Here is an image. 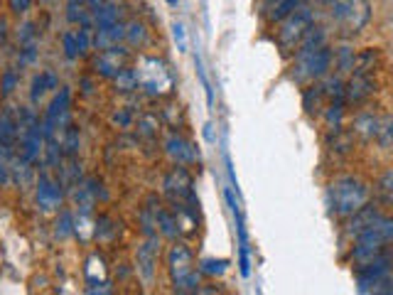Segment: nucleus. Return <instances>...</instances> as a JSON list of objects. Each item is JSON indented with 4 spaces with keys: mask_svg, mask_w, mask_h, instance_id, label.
Segmentation results:
<instances>
[{
    "mask_svg": "<svg viewBox=\"0 0 393 295\" xmlns=\"http://www.w3.org/2000/svg\"><path fill=\"white\" fill-rule=\"evenodd\" d=\"M369 185H366L361 177L354 175H344L337 177L327 187V205H330L332 214L342 216V219H349L354 212H359L361 207L369 202Z\"/></svg>",
    "mask_w": 393,
    "mask_h": 295,
    "instance_id": "obj_1",
    "label": "nucleus"
},
{
    "mask_svg": "<svg viewBox=\"0 0 393 295\" xmlns=\"http://www.w3.org/2000/svg\"><path fill=\"white\" fill-rule=\"evenodd\" d=\"M168 271L177 293H196L199 290V276L194 271V256L187 246L174 244L168 251Z\"/></svg>",
    "mask_w": 393,
    "mask_h": 295,
    "instance_id": "obj_2",
    "label": "nucleus"
},
{
    "mask_svg": "<svg viewBox=\"0 0 393 295\" xmlns=\"http://www.w3.org/2000/svg\"><path fill=\"white\" fill-rule=\"evenodd\" d=\"M332 69V50L327 45L317 47V50L308 52H295V62H292V79L298 84H308V81L325 79Z\"/></svg>",
    "mask_w": 393,
    "mask_h": 295,
    "instance_id": "obj_3",
    "label": "nucleus"
},
{
    "mask_svg": "<svg viewBox=\"0 0 393 295\" xmlns=\"http://www.w3.org/2000/svg\"><path fill=\"white\" fill-rule=\"evenodd\" d=\"M17 158L32 165L39 158V153L45 150V128L42 121L32 114V111H20V123H17Z\"/></svg>",
    "mask_w": 393,
    "mask_h": 295,
    "instance_id": "obj_4",
    "label": "nucleus"
},
{
    "mask_svg": "<svg viewBox=\"0 0 393 295\" xmlns=\"http://www.w3.org/2000/svg\"><path fill=\"white\" fill-rule=\"evenodd\" d=\"M135 77H138V86L150 96H163V94L172 91L174 86L170 69L165 67L163 59L157 57H143L138 62V69H135Z\"/></svg>",
    "mask_w": 393,
    "mask_h": 295,
    "instance_id": "obj_5",
    "label": "nucleus"
},
{
    "mask_svg": "<svg viewBox=\"0 0 393 295\" xmlns=\"http://www.w3.org/2000/svg\"><path fill=\"white\" fill-rule=\"evenodd\" d=\"M312 25H314L312 10L300 6L298 10L290 12L285 20H281V28L275 32V42H278V47H281L285 54H290V52L298 50V45L303 42V37L308 34V30L312 28Z\"/></svg>",
    "mask_w": 393,
    "mask_h": 295,
    "instance_id": "obj_6",
    "label": "nucleus"
},
{
    "mask_svg": "<svg viewBox=\"0 0 393 295\" xmlns=\"http://www.w3.org/2000/svg\"><path fill=\"white\" fill-rule=\"evenodd\" d=\"M330 15L342 30L356 34L369 25L371 6H369V0H332Z\"/></svg>",
    "mask_w": 393,
    "mask_h": 295,
    "instance_id": "obj_7",
    "label": "nucleus"
},
{
    "mask_svg": "<svg viewBox=\"0 0 393 295\" xmlns=\"http://www.w3.org/2000/svg\"><path fill=\"white\" fill-rule=\"evenodd\" d=\"M226 202L231 207V214L236 221V236H239V271H241L243 278L251 276V251H248V234H246V224H243V214L239 202L234 199V192L226 190Z\"/></svg>",
    "mask_w": 393,
    "mask_h": 295,
    "instance_id": "obj_8",
    "label": "nucleus"
},
{
    "mask_svg": "<svg viewBox=\"0 0 393 295\" xmlns=\"http://www.w3.org/2000/svg\"><path fill=\"white\" fill-rule=\"evenodd\" d=\"M125 59H128V52L123 50V47H106V50H101V54L96 57L94 67L96 72L101 74V77H106V79H116L118 74L125 69Z\"/></svg>",
    "mask_w": 393,
    "mask_h": 295,
    "instance_id": "obj_9",
    "label": "nucleus"
},
{
    "mask_svg": "<svg viewBox=\"0 0 393 295\" xmlns=\"http://www.w3.org/2000/svg\"><path fill=\"white\" fill-rule=\"evenodd\" d=\"M376 81L371 79V74L352 72L349 81H344V101L347 103H364L366 99L374 96Z\"/></svg>",
    "mask_w": 393,
    "mask_h": 295,
    "instance_id": "obj_10",
    "label": "nucleus"
},
{
    "mask_svg": "<svg viewBox=\"0 0 393 295\" xmlns=\"http://www.w3.org/2000/svg\"><path fill=\"white\" fill-rule=\"evenodd\" d=\"M165 192L174 199V202H182V199H194V192H192V175L185 170V167H174L165 175L163 182Z\"/></svg>",
    "mask_w": 393,
    "mask_h": 295,
    "instance_id": "obj_11",
    "label": "nucleus"
},
{
    "mask_svg": "<svg viewBox=\"0 0 393 295\" xmlns=\"http://www.w3.org/2000/svg\"><path fill=\"white\" fill-rule=\"evenodd\" d=\"M34 199H37V207L45 212H52L62 205V187L52 180L50 175H42L37 180V190H34Z\"/></svg>",
    "mask_w": 393,
    "mask_h": 295,
    "instance_id": "obj_12",
    "label": "nucleus"
},
{
    "mask_svg": "<svg viewBox=\"0 0 393 295\" xmlns=\"http://www.w3.org/2000/svg\"><path fill=\"white\" fill-rule=\"evenodd\" d=\"M165 153L177 165H192L199 160V153L194 150V145H192L187 138L177 136V133H170L168 136V141H165Z\"/></svg>",
    "mask_w": 393,
    "mask_h": 295,
    "instance_id": "obj_13",
    "label": "nucleus"
},
{
    "mask_svg": "<svg viewBox=\"0 0 393 295\" xmlns=\"http://www.w3.org/2000/svg\"><path fill=\"white\" fill-rule=\"evenodd\" d=\"M17 123H20V116L12 108L0 111V153L12 155V148L17 143Z\"/></svg>",
    "mask_w": 393,
    "mask_h": 295,
    "instance_id": "obj_14",
    "label": "nucleus"
},
{
    "mask_svg": "<svg viewBox=\"0 0 393 295\" xmlns=\"http://www.w3.org/2000/svg\"><path fill=\"white\" fill-rule=\"evenodd\" d=\"M379 216H381V210H379V205H369V202H366V205L361 207L359 212H354V214L349 216L347 234H349V236H359L364 229H369L371 224H376Z\"/></svg>",
    "mask_w": 393,
    "mask_h": 295,
    "instance_id": "obj_15",
    "label": "nucleus"
},
{
    "mask_svg": "<svg viewBox=\"0 0 393 295\" xmlns=\"http://www.w3.org/2000/svg\"><path fill=\"white\" fill-rule=\"evenodd\" d=\"M155 263H157V249H155V238H150L145 246L138 249V271L143 273V278L150 283L155 276Z\"/></svg>",
    "mask_w": 393,
    "mask_h": 295,
    "instance_id": "obj_16",
    "label": "nucleus"
},
{
    "mask_svg": "<svg viewBox=\"0 0 393 295\" xmlns=\"http://www.w3.org/2000/svg\"><path fill=\"white\" fill-rule=\"evenodd\" d=\"M379 123L381 119L374 114H359L354 119V136L364 138V141H376V133H379Z\"/></svg>",
    "mask_w": 393,
    "mask_h": 295,
    "instance_id": "obj_17",
    "label": "nucleus"
},
{
    "mask_svg": "<svg viewBox=\"0 0 393 295\" xmlns=\"http://www.w3.org/2000/svg\"><path fill=\"white\" fill-rule=\"evenodd\" d=\"M374 199L379 207H393V167H388L374 185Z\"/></svg>",
    "mask_w": 393,
    "mask_h": 295,
    "instance_id": "obj_18",
    "label": "nucleus"
},
{
    "mask_svg": "<svg viewBox=\"0 0 393 295\" xmlns=\"http://www.w3.org/2000/svg\"><path fill=\"white\" fill-rule=\"evenodd\" d=\"M57 84H59V81H57V77L52 72H39L32 79V86H30V101L37 103L47 91L57 89Z\"/></svg>",
    "mask_w": 393,
    "mask_h": 295,
    "instance_id": "obj_19",
    "label": "nucleus"
},
{
    "mask_svg": "<svg viewBox=\"0 0 393 295\" xmlns=\"http://www.w3.org/2000/svg\"><path fill=\"white\" fill-rule=\"evenodd\" d=\"M325 89H322V84H312L305 89L303 94V108L308 116H317L322 111V103H325Z\"/></svg>",
    "mask_w": 393,
    "mask_h": 295,
    "instance_id": "obj_20",
    "label": "nucleus"
},
{
    "mask_svg": "<svg viewBox=\"0 0 393 295\" xmlns=\"http://www.w3.org/2000/svg\"><path fill=\"white\" fill-rule=\"evenodd\" d=\"M332 62L339 69V74H352L356 67V52L349 45H342L337 50H332Z\"/></svg>",
    "mask_w": 393,
    "mask_h": 295,
    "instance_id": "obj_21",
    "label": "nucleus"
},
{
    "mask_svg": "<svg viewBox=\"0 0 393 295\" xmlns=\"http://www.w3.org/2000/svg\"><path fill=\"white\" fill-rule=\"evenodd\" d=\"M303 6V0H275L268 6V20L270 23H281L290 12H295Z\"/></svg>",
    "mask_w": 393,
    "mask_h": 295,
    "instance_id": "obj_22",
    "label": "nucleus"
},
{
    "mask_svg": "<svg viewBox=\"0 0 393 295\" xmlns=\"http://www.w3.org/2000/svg\"><path fill=\"white\" fill-rule=\"evenodd\" d=\"M344 106L347 101L337 99V101H330V106L325 108V121L330 131H342V121H344Z\"/></svg>",
    "mask_w": 393,
    "mask_h": 295,
    "instance_id": "obj_23",
    "label": "nucleus"
},
{
    "mask_svg": "<svg viewBox=\"0 0 393 295\" xmlns=\"http://www.w3.org/2000/svg\"><path fill=\"white\" fill-rule=\"evenodd\" d=\"M94 20H96V30L111 28V25L121 23V20H118V6L116 3H103V6L94 12Z\"/></svg>",
    "mask_w": 393,
    "mask_h": 295,
    "instance_id": "obj_24",
    "label": "nucleus"
},
{
    "mask_svg": "<svg viewBox=\"0 0 393 295\" xmlns=\"http://www.w3.org/2000/svg\"><path fill=\"white\" fill-rule=\"evenodd\" d=\"M327 45V32L322 28H317V25H312V28L308 30V34L303 37V42L298 45V50L295 52H308V50H317V47Z\"/></svg>",
    "mask_w": 393,
    "mask_h": 295,
    "instance_id": "obj_25",
    "label": "nucleus"
},
{
    "mask_svg": "<svg viewBox=\"0 0 393 295\" xmlns=\"http://www.w3.org/2000/svg\"><path fill=\"white\" fill-rule=\"evenodd\" d=\"M125 40H128L133 47H143V45H145V42H148L145 25H143L141 20H130V23L125 25Z\"/></svg>",
    "mask_w": 393,
    "mask_h": 295,
    "instance_id": "obj_26",
    "label": "nucleus"
},
{
    "mask_svg": "<svg viewBox=\"0 0 393 295\" xmlns=\"http://www.w3.org/2000/svg\"><path fill=\"white\" fill-rule=\"evenodd\" d=\"M157 229H160V234L168 238H174L180 234V227H177L174 214H170V212H165V210H157Z\"/></svg>",
    "mask_w": 393,
    "mask_h": 295,
    "instance_id": "obj_27",
    "label": "nucleus"
},
{
    "mask_svg": "<svg viewBox=\"0 0 393 295\" xmlns=\"http://www.w3.org/2000/svg\"><path fill=\"white\" fill-rule=\"evenodd\" d=\"M89 8H86V3H74V0H69V6H67V20L72 25H89Z\"/></svg>",
    "mask_w": 393,
    "mask_h": 295,
    "instance_id": "obj_28",
    "label": "nucleus"
},
{
    "mask_svg": "<svg viewBox=\"0 0 393 295\" xmlns=\"http://www.w3.org/2000/svg\"><path fill=\"white\" fill-rule=\"evenodd\" d=\"M376 64H379V52L369 47V50H364V52H359V54H356V67H354V72L371 74Z\"/></svg>",
    "mask_w": 393,
    "mask_h": 295,
    "instance_id": "obj_29",
    "label": "nucleus"
},
{
    "mask_svg": "<svg viewBox=\"0 0 393 295\" xmlns=\"http://www.w3.org/2000/svg\"><path fill=\"white\" fill-rule=\"evenodd\" d=\"M376 234L381 236V241L386 246H393V214H381L374 224Z\"/></svg>",
    "mask_w": 393,
    "mask_h": 295,
    "instance_id": "obj_30",
    "label": "nucleus"
},
{
    "mask_svg": "<svg viewBox=\"0 0 393 295\" xmlns=\"http://www.w3.org/2000/svg\"><path fill=\"white\" fill-rule=\"evenodd\" d=\"M376 143L381 148H393V116H381V123H379V133H376Z\"/></svg>",
    "mask_w": 393,
    "mask_h": 295,
    "instance_id": "obj_31",
    "label": "nucleus"
},
{
    "mask_svg": "<svg viewBox=\"0 0 393 295\" xmlns=\"http://www.w3.org/2000/svg\"><path fill=\"white\" fill-rule=\"evenodd\" d=\"M113 81H116L118 91H125V94H128V91H133V89H138V77H135V69L125 67Z\"/></svg>",
    "mask_w": 393,
    "mask_h": 295,
    "instance_id": "obj_32",
    "label": "nucleus"
},
{
    "mask_svg": "<svg viewBox=\"0 0 393 295\" xmlns=\"http://www.w3.org/2000/svg\"><path fill=\"white\" fill-rule=\"evenodd\" d=\"M322 89H325V96L330 99V101L344 99V81H342V77H330V79L322 84Z\"/></svg>",
    "mask_w": 393,
    "mask_h": 295,
    "instance_id": "obj_33",
    "label": "nucleus"
},
{
    "mask_svg": "<svg viewBox=\"0 0 393 295\" xmlns=\"http://www.w3.org/2000/svg\"><path fill=\"white\" fill-rule=\"evenodd\" d=\"M194 67H196V77H199V81H202L204 94H207V103H209V108H212L214 106V91H212V84H209V79H207V72H204V64H202V57H199V54H194Z\"/></svg>",
    "mask_w": 393,
    "mask_h": 295,
    "instance_id": "obj_34",
    "label": "nucleus"
},
{
    "mask_svg": "<svg viewBox=\"0 0 393 295\" xmlns=\"http://www.w3.org/2000/svg\"><path fill=\"white\" fill-rule=\"evenodd\" d=\"M62 45H64V54H67L69 59L81 57V50H79L77 32H74V30H69V32H64V34H62Z\"/></svg>",
    "mask_w": 393,
    "mask_h": 295,
    "instance_id": "obj_35",
    "label": "nucleus"
},
{
    "mask_svg": "<svg viewBox=\"0 0 393 295\" xmlns=\"http://www.w3.org/2000/svg\"><path fill=\"white\" fill-rule=\"evenodd\" d=\"M226 268H229V261H224V258H207V261H202V273H209V276H221V273H226Z\"/></svg>",
    "mask_w": 393,
    "mask_h": 295,
    "instance_id": "obj_36",
    "label": "nucleus"
},
{
    "mask_svg": "<svg viewBox=\"0 0 393 295\" xmlns=\"http://www.w3.org/2000/svg\"><path fill=\"white\" fill-rule=\"evenodd\" d=\"M72 232H74L72 214H69V212H62V214H59V219H57V236L64 238V236H69Z\"/></svg>",
    "mask_w": 393,
    "mask_h": 295,
    "instance_id": "obj_37",
    "label": "nucleus"
},
{
    "mask_svg": "<svg viewBox=\"0 0 393 295\" xmlns=\"http://www.w3.org/2000/svg\"><path fill=\"white\" fill-rule=\"evenodd\" d=\"M15 86H17V72L15 69H6V74H3V84H0L3 96H10L12 91H15Z\"/></svg>",
    "mask_w": 393,
    "mask_h": 295,
    "instance_id": "obj_38",
    "label": "nucleus"
},
{
    "mask_svg": "<svg viewBox=\"0 0 393 295\" xmlns=\"http://www.w3.org/2000/svg\"><path fill=\"white\" fill-rule=\"evenodd\" d=\"M172 40L177 45V52H187V34L182 23H172Z\"/></svg>",
    "mask_w": 393,
    "mask_h": 295,
    "instance_id": "obj_39",
    "label": "nucleus"
},
{
    "mask_svg": "<svg viewBox=\"0 0 393 295\" xmlns=\"http://www.w3.org/2000/svg\"><path fill=\"white\" fill-rule=\"evenodd\" d=\"M64 148H67L69 155H77V148H79V133L77 128H69L67 138H64Z\"/></svg>",
    "mask_w": 393,
    "mask_h": 295,
    "instance_id": "obj_40",
    "label": "nucleus"
},
{
    "mask_svg": "<svg viewBox=\"0 0 393 295\" xmlns=\"http://www.w3.org/2000/svg\"><path fill=\"white\" fill-rule=\"evenodd\" d=\"M12 15H25V12L32 8V0H8Z\"/></svg>",
    "mask_w": 393,
    "mask_h": 295,
    "instance_id": "obj_41",
    "label": "nucleus"
},
{
    "mask_svg": "<svg viewBox=\"0 0 393 295\" xmlns=\"http://www.w3.org/2000/svg\"><path fill=\"white\" fill-rule=\"evenodd\" d=\"M8 32H10V25H8V20H6V17H0V45H6Z\"/></svg>",
    "mask_w": 393,
    "mask_h": 295,
    "instance_id": "obj_42",
    "label": "nucleus"
},
{
    "mask_svg": "<svg viewBox=\"0 0 393 295\" xmlns=\"http://www.w3.org/2000/svg\"><path fill=\"white\" fill-rule=\"evenodd\" d=\"M165 3H168V6H172V8H174V6H177V3H180V0H165Z\"/></svg>",
    "mask_w": 393,
    "mask_h": 295,
    "instance_id": "obj_43",
    "label": "nucleus"
},
{
    "mask_svg": "<svg viewBox=\"0 0 393 295\" xmlns=\"http://www.w3.org/2000/svg\"><path fill=\"white\" fill-rule=\"evenodd\" d=\"M322 3H327V6H330V3H332V0H322Z\"/></svg>",
    "mask_w": 393,
    "mask_h": 295,
    "instance_id": "obj_44",
    "label": "nucleus"
},
{
    "mask_svg": "<svg viewBox=\"0 0 393 295\" xmlns=\"http://www.w3.org/2000/svg\"><path fill=\"white\" fill-rule=\"evenodd\" d=\"M74 3H84V0H74Z\"/></svg>",
    "mask_w": 393,
    "mask_h": 295,
    "instance_id": "obj_45",
    "label": "nucleus"
},
{
    "mask_svg": "<svg viewBox=\"0 0 393 295\" xmlns=\"http://www.w3.org/2000/svg\"><path fill=\"white\" fill-rule=\"evenodd\" d=\"M270 3H275V0H268V6H270Z\"/></svg>",
    "mask_w": 393,
    "mask_h": 295,
    "instance_id": "obj_46",
    "label": "nucleus"
}]
</instances>
